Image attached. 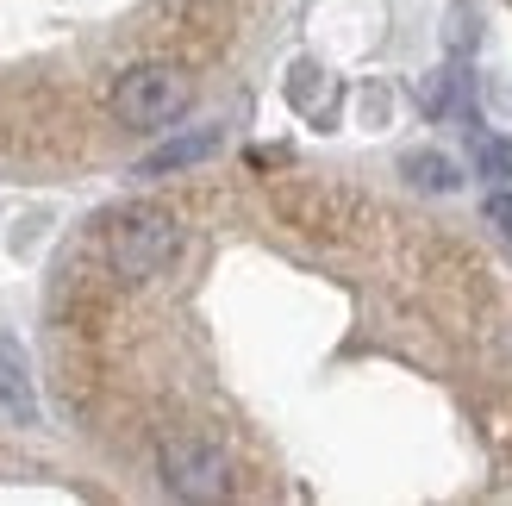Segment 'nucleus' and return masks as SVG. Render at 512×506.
I'll list each match as a JSON object with an SVG mask.
<instances>
[{
  "instance_id": "nucleus-1",
  "label": "nucleus",
  "mask_w": 512,
  "mask_h": 506,
  "mask_svg": "<svg viewBox=\"0 0 512 506\" xmlns=\"http://www.w3.org/2000/svg\"><path fill=\"white\" fill-rule=\"evenodd\" d=\"M182 257V219L169 207H125L107 225V263L119 282H150Z\"/></svg>"
},
{
  "instance_id": "nucleus-2",
  "label": "nucleus",
  "mask_w": 512,
  "mask_h": 506,
  "mask_svg": "<svg viewBox=\"0 0 512 506\" xmlns=\"http://www.w3.org/2000/svg\"><path fill=\"white\" fill-rule=\"evenodd\" d=\"M194 82L175 63H138L113 82V119L132 125V132H163L188 113Z\"/></svg>"
},
{
  "instance_id": "nucleus-3",
  "label": "nucleus",
  "mask_w": 512,
  "mask_h": 506,
  "mask_svg": "<svg viewBox=\"0 0 512 506\" xmlns=\"http://www.w3.org/2000/svg\"><path fill=\"white\" fill-rule=\"evenodd\" d=\"M157 475H163V488L175 500H219V494H232V457L213 444V438H169L157 450Z\"/></svg>"
},
{
  "instance_id": "nucleus-4",
  "label": "nucleus",
  "mask_w": 512,
  "mask_h": 506,
  "mask_svg": "<svg viewBox=\"0 0 512 506\" xmlns=\"http://www.w3.org/2000/svg\"><path fill=\"white\" fill-rule=\"evenodd\" d=\"M356 207V200L344 188H325V182H294V188H275V213L294 225V232L306 238H331L344 225V213Z\"/></svg>"
},
{
  "instance_id": "nucleus-5",
  "label": "nucleus",
  "mask_w": 512,
  "mask_h": 506,
  "mask_svg": "<svg viewBox=\"0 0 512 506\" xmlns=\"http://www.w3.org/2000/svg\"><path fill=\"white\" fill-rule=\"evenodd\" d=\"M213 150H219V125H200V132L169 138L163 150H150V157L138 163V175H182V169H194V163H207Z\"/></svg>"
},
{
  "instance_id": "nucleus-6",
  "label": "nucleus",
  "mask_w": 512,
  "mask_h": 506,
  "mask_svg": "<svg viewBox=\"0 0 512 506\" xmlns=\"http://www.w3.org/2000/svg\"><path fill=\"white\" fill-rule=\"evenodd\" d=\"M0 407L13 419H38V394H32V375H25V350L13 338H0Z\"/></svg>"
},
{
  "instance_id": "nucleus-7",
  "label": "nucleus",
  "mask_w": 512,
  "mask_h": 506,
  "mask_svg": "<svg viewBox=\"0 0 512 506\" xmlns=\"http://www.w3.org/2000/svg\"><path fill=\"white\" fill-rule=\"evenodd\" d=\"M400 175H406L413 188H425V194L463 188V175H456V163L444 157V150H406V157H400Z\"/></svg>"
},
{
  "instance_id": "nucleus-8",
  "label": "nucleus",
  "mask_w": 512,
  "mask_h": 506,
  "mask_svg": "<svg viewBox=\"0 0 512 506\" xmlns=\"http://www.w3.org/2000/svg\"><path fill=\"white\" fill-rule=\"evenodd\" d=\"M463 88H469V75H463V69H438V75H431V82L419 88V107H425L431 119H444V113L463 107Z\"/></svg>"
},
{
  "instance_id": "nucleus-9",
  "label": "nucleus",
  "mask_w": 512,
  "mask_h": 506,
  "mask_svg": "<svg viewBox=\"0 0 512 506\" xmlns=\"http://www.w3.org/2000/svg\"><path fill=\"white\" fill-rule=\"evenodd\" d=\"M469 138H475V169L488 175V182H512V138L481 132V125H469Z\"/></svg>"
},
{
  "instance_id": "nucleus-10",
  "label": "nucleus",
  "mask_w": 512,
  "mask_h": 506,
  "mask_svg": "<svg viewBox=\"0 0 512 506\" xmlns=\"http://www.w3.org/2000/svg\"><path fill=\"white\" fill-rule=\"evenodd\" d=\"M469 44H475V7L450 0V50H469Z\"/></svg>"
},
{
  "instance_id": "nucleus-11",
  "label": "nucleus",
  "mask_w": 512,
  "mask_h": 506,
  "mask_svg": "<svg viewBox=\"0 0 512 506\" xmlns=\"http://www.w3.org/2000/svg\"><path fill=\"white\" fill-rule=\"evenodd\" d=\"M481 213H488V225L500 238H512V188H494L488 200H481Z\"/></svg>"
}]
</instances>
